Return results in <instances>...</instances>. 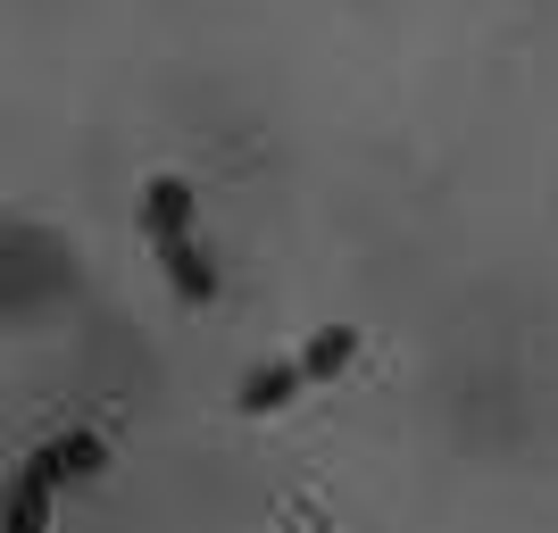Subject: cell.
<instances>
[{"label": "cell", "instance_id": "3957f363", "mask_svg": "<svg viewBox=\"0 0 558 533\" xmlns=\"http://www.w3.org/2000/svg\"><path fill=\"white\" fill-rule=\"evenodd\" d=\"M292 392H301V359H267V367L242 375V409H251V417H276Z\"/></svg>", "mask_w": 558, "mask_h": 533}, {"label": "cell", "instance_id": "7a4b0ae2", "mask_svg": "<svg viewBox=\"0 0 558 533\" xmlns=\"http://www.w3.org/2000/svg\"><path fill=\"white\" fill-rule=\"evenodd\" d=\"M142 233H150V251H159L167 283H175L192 308L217 301V267H209V251H201V226H192V184H184V175H159V184L142 192Z\"/></svg>", "mask_w": 558, "mask_h": 533}, {"label": "cell", "instance_id": "6da1fadb", "mask_svg": "<svg viewBox=\"0 0 558 533\" xmlns=\"http://www.w3.org/2000/svg\"><path fill=\"white\" fill-rule=\"evenodd\" d=\"M100 467H109V441H100L93 425L50 434L43 450L17 467L9 500H0V533H50V500H59V484H84V475H100Z\"/></svg>", "mask_w": 558, "mask_h": 533}, {"label": "cell", "instance_id": "277c9868", "mask_svg": "<svg viewBox=\"0 0 558 533\" xmlns=\"http://www.w3.org/2000/svg\"><path fill=\"white\" fill-rule=\"evenodd\" d=\"M350 359H359V334H350V325H326V334H308V350H301V384H333Z\"/></svg>", "mask_w": 558, "mask_h": 533}]
</instances>
